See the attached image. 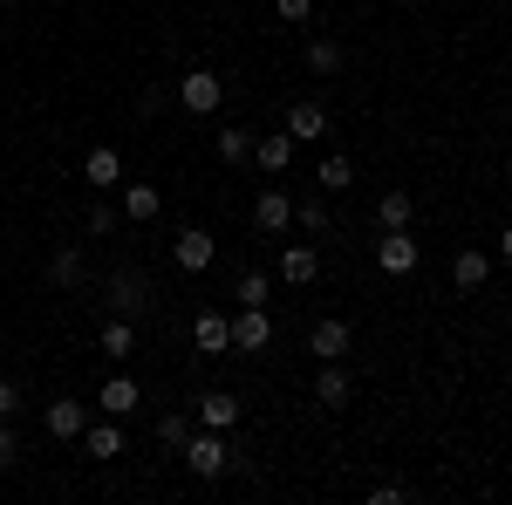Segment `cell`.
I'll use <instances>...</instances> for the list:
<instances>
[{
	"instance_id": "6da1fadb",
	"label": "cell",
	"mask_w": 512,
	"mask_h": 505,
	"mask_svg": "<svg viewBox=\"0 0 512 505\" xmlns=\"http://www.w3.org/2000/svg\"><path fill=\"white\" fill-rule=\"evenodd\" d=\"M185 471H192V478H226V471H233L226 430H198V437H185Z\"/></svg>"
},
{
	"instance_id": "7a4b0ae2",
	"label": "cell",
	"mask_w": 512,
	"mask_h": 505,
	"mask_svg": "<svg viewBox=\"0 0 512 505\" xmlns=\"http://www.w3.org/2000/svg\"><path fill=\"white\" fill-rule=\"evenodd\" d=\"M178 103H185L192 117H219V103H226V76H219V69H185V76H178Z\"/></svg>"
},
{
	"instance_id": "3957f363",
	"label": "cell",
	"mask_w": 512,
	"mask_h": 505,
	"mask_svg": "<svg viewBox=\"0 0 512 505\" xmlns=\"http://www.w3.org/2000/svg\"><path fill=\"white\" fill-rule=\"evenodd\" d=\"M110 314H130V321H137V314H151V280H144L137 267L110 273Z\"/></svg>"
},
{
	"instance_id": "277c9868",
	"label": "cell",
	"mask_w": 512,
	"mask_h": 505,
	"mask_svg": "<svg viewBox=\"0 0 512 505\" xmlns=\"http://www.w3.org/2000/svg\"><path fill=\"white\" fill-rule=\"evenodd\" d=\"M417 260H424V246H417L410 233H383V239H376V267L390 273V280H410Z\"/></svg>"
},
{
	"instance_id": "5b68a950",
	"label": "cell",
	"mask_w": 512,
	"mask_h": 505,
	"mask_svg": "<svg viewBox=\"0 0 512 505\" xmlns=\"http://www.w3.org/2000/svg\"><path fill=\"white\" fill-rule=\"evenodd\" d=\"M171 260H178L185 273H205L212 260H219V239L205 233V226H185V233L171 239Z\"/></svg>"
},
{
	"instance_id": "8992f818",
	"label": "cell",
	"mask_w": 512,
	"mask_h": 505,
	"mask_svg": "<svg viewBox=\"0 0 512 505\" xmlns=\"http://www.w3.org/2000/svg\"><path fill=\"white\" fill-rule=\"evenodd\" d=\"M253 226H260L267 239H280L287 226H294V198L280 192V185H267V192L253 198Z\"/></svg>"
},
{
	"instance_id": "52a82bcc",
	"label": "cell",
	"mask_w": 512,
	"mask_h": 505,
	"mask_svg": "<svg viewBox=\"0 0 512 505\" xmlns=\"http://www.w3.org/2000/svg\"><path fill=\"white\" fill-rule=\"evenodd\" d=\"M280 130H287L294 144H321V137H328V103H315V96H308V103H294Z\"/></svg>"
},
{
	"instance_id": "ba28073f",
	"label": "cell",
	"mask_w": 512,
	"mask_h": 505,
	"mask_svg": "<svg viewBox=\"0 0 512 505\" xmlns=\"http://www.w3.org/2000/svg\"><path fill=\"white\" fill-rule=\"evenodd\" d=\"M137 403H144V389H137V376H103V389H96V410H103V417H130V410H137Z\"/></svg>"
},
{
	"instance_id": "9c48e42d",
	"label": "cell",
	"mask_w": 512,
	"mask_h": 505,
	"mask_svg": "<svg viewBox=\"0 0 512 505\" xmlns=\"http://www.w3.org/2000/svg\"><path fill=\"white\" fill-rule=\"evenodd\" d=\"M355 342V328L342 321V314H328V321H315V335H308V349H315V362H342Z\"/></svg>"
},
{
	"instance_id": "30bf717a",
	"label": "cell",
	"mask_w": 512,
	"mask_h": 505,
	"mask_svg": "<svg viewBox=\"0 0 512 505\" xmlns=\"http://www.w3.org/2000/svg\"><path fill=\"white\" fill-rule=\"evenodd\" d=\"M192 342H198V355H233V321L219 308H205L192 321Z\"/></svg>"
},
{
	"instance_id": "8fae6325",
	"label": "cell",
	"mask_w": 512,
	"mask_h": 505,
	"mask_svg": "<svg viewBox=\"0 0 512 505\" xmlns=\"http://www.w3.org/2000/svg\"><path fill=\"white\" fill-rule=\"evenodd\" d=\"M76 444L89 451V458H103V465H117V458H123V417H103V424H89V430L76 437Z\"/></svg>"
},
{
	"instance_id": "7c38bea8",
	"label": "cell",
	"mask_w": 512,
	"mask_h": 505,
	"mask_svg": "<svg viewBox=\"0 0 512 505\" xmlns=\"http://www.w3.org/2000/svg\"><path fill=\"white\" fill-rule=\"evenodd\" d=\"M274 342V321H267V308H239L233 321V349L239 355H253V349H267Z\"/></svg>"
},
{
	"instance_id": "4fadbf2b",
	"label": "cell",
	"mask_w": 512,
	"mask_h": 505,
	"mask_svg": "<svg viewBox=\"0 0 512 505\" xmlns=\"http://www.w3.org/2000/svg\"><path fill=\"white\" fill-rule=\"evenodd\" d=\"M82 430H89V403L55 396V403H48V437H55V444H69V437H82Z\"/></svg>"
},
{
	"instance_id": "5bb4252c",
	"label": "cell",
	"mask_w": 512,
	"mask_h": 505,
	"mask_svg": "<svg viewBox=\"0 0 512 505\" xmlns=\"http://www.w3.org/2000/svg\"><path fill=\"white\" fill-rule=\"evenodd\" d=\"M349 396H355L349 369H342V362H321V376H315V403H321V410H349Z\"/></svg>"
},
{
	"instance_id": "9a60e30c",
	"label": "cell",
	"mask_w": 512,
	"mask_h": 505,
	"mask_svg": "<svg viewBox=\"0 0 512 505\" xmlns=\"http://www.w3.org/2000/svg\"><path fill=\"white\" fill-rule=\"evenodd\" d=\"M253 164H260L267 178H280V171L294 164V137H287V130H267V137H253Z\"/></svg>"
},
{
	"instance_id": "2e32d148",
	"label": "cell",
	"mask_w": 512,
	"mask_h": 505,
	"mask_svg": "<svg viewBox=\"0 0 512 505\" xmlns=\"http://www.w3.org/2000/svg\"><path fill=\"white\" fill-rule=\"evenodd\" d=\"M82 178H89L96 192H110V185H123V157H117V144H96V151L82 157Z\"/></svg>"
},
{
	"instance_id": "e0dca14e",
	"label": "cell",
	"mask_w": 512,
	"mask_h": 505,
	"mask_svg": "<svg viewBox=\"0 0 512 505\" xmlns=\"http://www.w3.org/2000/svg\"><path fill=\"white\" fill-rule=\"evenodd\" d=\"M198 424L205 430H233L239 424V396L233 389H205V396H198Z\"/></svg>"
},
{
	"instance_id": "ac0fdd59",
	"label": "cell",
	"mask_w": 512,
	"mask_h": 505,
	"mask_svg": "<svg viewBox=\"0 0 512 505\" xmlns=\"http://www.w3.org/2000/svg\"><path fill=\"white\" fill-rule=\"evenodd\" d=\"M485 280H492V253H458V260H451V287H458V294H478V287H485Z\"/></svg>"
},
{
	"instance_id": "d6986e66",
	"label": "cell",
	"mask_w": 512,
	"mask_h": 505,
	"mask_svg": "<svg viewBox=\"0 0 512 505\" xmlns=\"http://www.w3.org/2000/svg\"><path fill=\"white\" fill-rule=\"evenodd\" d=\"M410 219H417V198L410 192H383V205H376V233H410Z\"/></svg>"
},
{
	"instance_id": "ffe728a7",
	"label": "cell",
	"mask_w": 512,
	"mask_h": 505,
	"mask_svg": "<svg viewBox=\"0 0 512 505\" xmlns=\"http://www.w3.org/2000/svg\"><path fill=\"white\" fill-rule=\"evenodd\" d=\"M103 355H110V362H130V355H137V321H130V314H110V321H103Z\"/></svg>"
},
{
	"instance_id": "44dd1931",
	"label": "cell",
	"mask_w": 512,
	"mask_h": 505,
	"mask_svg": "<svg viewBox=\"0 0 512 505\" xmlns=\"http://www.w3.org/2000/svg\"><path fill=\"white\" fill-rule=\"evenodd\" d=\"M315 273H321V253H315V246H287V253H280V280H287V287H308Z\"/></svg>"
},
{
	"instance_id": "7402d4cb",
	"label": "cell",
	"mask_w": 512,
	"mask_h": 505,
	"mask_svg": "<svg viewBox=\"0 0 512 505\" xmlns=\"http://www.w3.org/2000/svg\"><path fill=\"white\" fill-rule=\"evenodd\" d=\"M233 301H239V308H267V301H274V280H267L260 267H246L233 280Z\"/></svg>"
},
{
	"instance_id": "603a6c76",
	"label": "cell",
	"mask_w": 512,
	"mask_h": 505,
	"mask_svg": "<svg viewBox=\"0 0 512 505\" xmlns=\"http://www.w3.org/2000/svg\"><path fill=\"white\" fill-rule=\"evenodd\" d=\"M158 212H164L158 185H130V192H123V219H137V226H144V219H158Z\"/></svg>"
},
{
	"instance_id": "cb8c5ba5",
	"label": "cell",
	"mask_w": 512,
	"mask_h": 505,
	"mask_svg": "<svg viewBox=\"0 0 512 505\" xmlns=\"http://www.w3.org/2000/svg\"><path fill=\"white\" fill-rule=\"evenodd\" d=\"M48 280L69 294V287H82V246H55V260H48Z\"/></svg>"
},
{
	"instance_id": "d4e9b609",
	"label": "cell",
	"mask_w": 512,
	"mask_h": 505,
	"mask_svg": "<svg viewBox=\"0 0 512 505\" xmlns=\"http://www.w3.org/2000/svg\"><path fill=\"white\" fill-rule=\"evenodd\" d=\"M315 185H321V192H349V185H355V164L342 151H328V157H321V171H315Z\"/></svg>"
},
{
	"instance_id": "484cf974",
	"label": "cell",
	"mask_w": 512,
	"mask_h": 505,
	"mask_svg": "<svg viewBox=\"0 0 512 505\" xmlns=\"http://www.w3.org/2000/svg\"><path fill=\"white\" fill-rule=\"evenodd\" d=\"M219 157L226 164H246L253 157V130H219Z\"/></svg>"
},
{
	"instance_id": "4316f807",
	"label": "cell",
	"mask_w": 512,
	"mask_h": 505,
	"mask_svg": "<svg viewBox=\"0 0 512 505\" xmlns=\"http://www.w3.org/2000/svg\"><path fill=\"white\" fill-rule=\"evenodd\" d=\"M308 69H315V76H335V69H342V48H335V41H308Z\"/></svg>"
},
{
	"instance_id": "83f0119b",
	"label": "cell",
	"mask_w": 512,
	"mask_h": 505,
	"mask_svg": "<svg viewBox=\"0 0 512 505\" xmlns=\"http://www.w3.org/2000/svg\"><path fill=\"white\" fill-rule=\"evenodd\" d=\"M185 437H192V417H158V444L164 451H185Z\"/></svg>"
},
{
	"instance_id": "f1b7e54d",
	"label": "cell",
	"mask_w": 512,
	"mask_h": 505,
	"mask_svg": "<svg viewBox=\"0 0 512 505\" xmlns=\"http://www.w3.org/2000/svg\"><path fill=\"white\" fill-rule=\"evenodd\" d=\"M294 226L321 233V226H328V205H321V198H301V205H294Z\"/></svg>"
},
{
	"instance_id": "f546056e",
	"label": "cell",
	"mask_w": 512,
	"mask_h": 505,
	"mask_svg": "<svg viewBox=\"0 0 512 505\" xmlns=\"http://www.w3.org/2000/svg\"><path fill=\"white\" fill-rule=\"evenodd\" d=\"M274 14H280V21H308V14H315V0H274Z\"/></svg>"
},
{
	"instance_id": "4dcf8cb0",
	"label": "cell",
	"mask_w": 512,
	"mask_h": 505,
	"mask_svg": "<svg viewBox=\"0 0 512 505\" xmlns=\"http://www.w3.org/2000/svg\"><path fill=\"white\" fill-rule=\"evenodd\" d=\"M14 458H21V444H14V430H7V417H0V471L14 465Z\"/></svg>"
},
{
	"instance_id": "1f68e13d",
	"label": "cell",
	"mask_w": 512,
	"mask_h": 505,
	"mask_svg": "<svg viewBox=\"0 0 512 505\" xmlns=\"http://www.w3.org/2000/svg\"><path fill=\"white\" fill-rule=\"evenodd\" d=\"M14 410H21V389H14L7 376H0V417H14Z\"/></svg>"
},
{
	"instance_id": "d6a6232c",
	"label": "cell",
	"mask_w": 512,
	"mask_h": 505,
	"mask_svg": "<svg viewBox=\"0 0 512 505\" xmlns=\"http://www.w3.org/2000/svg\"><path fill=\"white\" fill-rule=\"evenodd\" d=\"M499 253H506V260H512V226H506V233H499Z\"/></svg>"
}]
</instances>
